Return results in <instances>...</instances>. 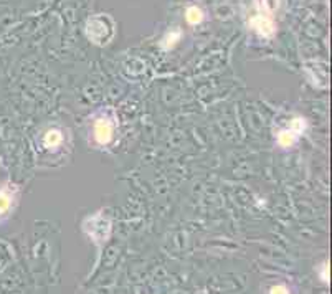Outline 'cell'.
Instances as JSON below:
<instances>
[{"mask_svg": "<svg viewBox=\"0 0 332 294\" xmlns=\"http://www.w3.org/2000/svg\"><path fill=\"white\" fill-rule=\"evenodd\" d=\"M114 136V128H112V123L108 119H101L96 123L94 126V137L99 144H109Z\"/></svg>", "mask_w": 332, "mask_h": 294, "instance_id": "obj_1", "label": "cell"}, {"mask_svg": "<svg viewBox=\"0 0 332 294\" xmlns=\"http://www.w3.org/2000/svg\"><path fill=\"white\" fill-rule=\"evenodd\" d=\"M253 27L264 37L271 35L273 30H275V28H273V23L268 18H263V17H258V18L253 20Z\"/></svg>", "mask_w": 332, "mask_h": 294, "instance_id": "obj_2", "label": "cell"}, {"mask_svg": "<svg viewBox=\"0 0 332 294\" xmlns=\"http://www.w3.org/2000/svg\"><path fill=\"white\" fill-rule=\"evenodd\" d=\"M12 190H10V187H5V188H2L0 190V215L2 213H5L8 208H10V205H12Z\"/></svg>", "mask_w": 332, "mask_h": 294, "instance_id": "obj_3", "label": "cell"}, {"mask_svg": "<svg viewBox=\"0 0 332 294\" xmlns=\"http://www.w3.org/2000/svg\"><path fill=\"white\" fill-rule=\"evenodd\" d=\"M61 144V132L53 129V131H48L47 136H45V146L47 147H58Z\"/></svg>", "mask_w": 332, "mask_h": 294, "instance_id": "obj_4", "label": "cell"}, {"mask_svg": "<svg viewBox=\"0 0 332 294\" xmlns=\"http://www.w3.org/2000/svg\"><path fill=\"white\" fill-rule=\"evenodd\" d=\"M296 134H294L293 131H281L279 132V136H278V141H279V144L283 146V147H289V146H293L294 144V141H296Z\"/></svg>", "mask_w": 332, "mask_h": 294, "instance_id": "obj_5", "label": "cell"}, {"mask_svg": "<svg viewBox=\"0 0 332 294\" xmlns=\"http://www.w3.org/2000/svg\"><path fill=\"white\" fill-rule=\"evenodd\" d=\"M187 20L190 23H199L202 20V10L197 7H190L187 10Z\"/></svg>", "mask_w": 332, "mask_h": 294, "instance_id": "obj_6", "label": "cell"}, {"mask_svg": "<svg viewBox=\"0 0 332 294\" xmlns=\"http://www.w3.org/2000/svg\"><path fill=\"white\" fill-rule=\"evenodd\" d=\"M321 278L324 279V281L329 279V264H327V263H324V266H322V275H321Z\"/></svg>", "mask_w": 332, "mask_h": 294, "instance_id": "obj_7", "label": "cell"}, {"mask_svg": "<svg viewBox=\"0 0 332 294\" xmlns=\"http://www.w3.org/2000/svg\"><path fill=\"white\" fill-rule=\"evenodd\" d=\"M270 293H273V294H276V293L281 294V293H288V289H286L284 286H273Z\"/></svg>", "mask_w": 332, "mask_h": 294, "instance_id": "obj_8", "label": "cell"}]
</instances>
